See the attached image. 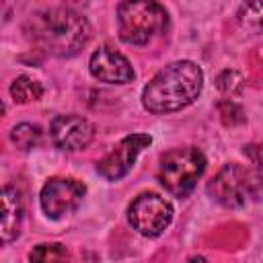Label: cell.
Returning <instances> with one entry per match:
<instances>
[{"instance_id":"6da1fadb","label":"cell","mask_w":263,"mask_h":263,"mask_svg":"<svg viewBox=\"0 0 263 263\" xmlns=\"http://www.w3.org/2000/svg\"><path fill=\"white\" fill-rule=\"evenodd\" d=\"M23 31L35 49L53 58H72L90 39L88 21L70 8L37 10L25 21Z\"/></svg>"},{"instance_id":"7a4b0ae2","label":"cell","mask_w":263,"mask_h":263,"mask_svg":"<svg viewBox=\"0 0 263 263\" xmlns=\"http://www.w3.org/2000/svg\"><path fill=\"white\" fill-rule=\"evenodd\" d=\"M203 72L191 60H177L158 70L142 90V105L154 115L175 113L197 101Z\"/></svg>"},{"instance_id":"3957f363","label":"cell","mask_w":263,"mask_h":263,"mask_svg":"<svg viewBox=\"0 0 263 263\" xmlns=\"http://www.w3.org/2000/svg\"><path fill=\"white\" fill-rule=\"evenodd\" d=\"M208 193L224 208H245L263 201V177L259 171L228 162L208 183Z\"/></svg>"},{"instance_id":"277c9868","label":"cell","mask_w":263,"mask_h":263,"mask_svg":"<svg viewBox=\"0 0 263 263\" xmlns=\"http://www.w3.org/2000/svg\"><path fill=\"white\" fill-rule=\"evenodd\" d=\"M168 14L158 0H121L117 6V33L127 45H146L166 31Z\"/></svg>"},{"instance_id":"5b68a950","label":"cell","mask_w":263,"mask_h":263,"mask_svg":"<svg viewBox=\"0 0 263 263\" xmlns=\"http://www.w3.org/2000/svg\"><path fill=\"white\" fill-rule=\"evenodd\" d=\"M205 171V156L195 146L173 148L162 154L156 177L158 183L175 197H185L193 191L197 179Z\"/></svg>"},{"instance_id":"8992f818","label":"cell","mask_w":263,"mask_h":263,"mask_svg":"<svg viewBox=\"0 0 263 263\" xmlns=\"http://www.w3.org/2000/svg\"><path fill=\"white\" fill-rule=\"evenodd\" d=\"M127 220L138 234L160 236L173 222V203L154 191L140 193L127 208Z\"/></svg>"},{"instance_id":"52a82bcc","label":"cell","mask_w":263,"mask_h":263,"mask_svg":"<svg viewBox=\"0 0 263 263\" xmlns=\"http://www.w3.org/2000/svg\"><path fill=\"white\" fill-rule=\"evenodd\" d=\"M84 193H86V187L80 181L68 179V177H53L41 187L39 203L47 218L60 220L72 214L74 210H78Z\"/></svg>"},{"instance_id":"ba28073f","label":"cell","mask_w":263,"mask_h":263,"mask_svg":"<svg viewBox=\"0 0 263 263\" xmlns=\"http://www.w3.org/2000/svg\"><path fill=\"white\" fill-rule=\"evenodd\" d=\"M152 138L148 134H132V136H125L123 140H119L109 154H105L99 162H97V173L107 179V181H119L121 177H125L136 158L140 156V152L150 146Z\"/></svg>"},{"instance_id":"9c48e42d","label":"cell","mask_w":263,"mask_h":263,"mask_svg":"<svg viewBox=\"0 0 263 263\" xmlns=\"http://www.w3.org/2000/svg\"><path fill=\"white\" fill-rule=\"evenodd\" d=\"M49 136L60 150L76 152L90 146V142L95 140V125L86 117L76 113L55 115L49 125Z\"/></svg>"},{"instance_id":"30bf717a","label":"cell","mask_w":263,"mask_h":263,"mask_svg":"<svg viewBox=\"0 0 263 263\" xmlns=\"http://www.w3.org/2000/svg\"><path fill=\"white\" fill-rule=\"evenodd\" d=\"M88 70L97 80L107 84H127L136 76L129 60L109 45H103L92 51L88 60Z\"/></svg>"},{"instance_id":"8fae6325","label":"cell","mask_w":263,"mask_h":263,"mask_svg":"<svg viewBox=\"0 0 263 263\" xmlns=\"http://www.w3.org/2000/svg\"><path fill=\"white\" fill-rule=\"evenodd\" d=\"M21 222H23V199L18 189L6 185L2 189V224H0V236L2 242L8 245L18 238L21 234Z\"/></svg>"},{"instance_id":"7c38bea8","label":"cell","mask_w":263,"mask_h":263,"mask_svg":"<svg viewBox=\"0 0 263 263\" xmlns=\"http://www.w3.org/2000/svg\"><path fill=\"white\" fill-rule=\"evenodd\" d=\"M236 21L245 31L263 35V0H245L238 6Z\"/></svg>"},{"instance_id":"4fadbf2b","label":"cell","mask_w":263,"mask_h":263,"mask_svg":"<svg viewBox=\"0 0 263 263\" xmlns=\"http://www.w3.org/2000/svg\"><path fill=\"white\" fill-rule=\"evenodd\" d=\"M10 97L14 99V103H35L43 97V86L39 80L27 76V74H21L16 76L12 82H10Z\"/></svg>"},{"instance_id":"5bb4252c","label":"cell","mask_w":263,"mask_h":263,"mask_svg":"<svg viewBox=\"0 0 263 263\" xmlns=\"http://www.w3.org/2000/svg\"><path fill=\"white\" fill-rule=\"evenodd\" d=\"M41 127L35 123H18L10 129V142L21 150H33L41 144Z\"/></svg>"},{"instance_id":"9a60e30c","label":"cell","mask_w":263,"mask_h":263,"mask_svg":"<svg viewBox=\"0 0 263 263\" xmlns=\"http://www.w3.org/2000/svg\"><path fill=\"white\" fill-rule=\"evenodd\" d=\"M70 257L68 249L60 242H45V245H37L33 247V251L29 253L31 261H39V263H47V261H66Z\"/></svg>"},{"instance_id":"2e32d148","label":"cell","mask_w":263,"mask_h":263,"mask_svg":"<svg viewBox=\"0 0 263 263\" xmlns=\"http://www.w3.org/2000/svg\"><path fill=\"white\" fill-rule=\"evenodd\" d=\"M218 88L226 95H238L242 90V76L234 70H224L218 76Z\"/></svg>"},{"instance_id":"e0dca14e","label":"cell","mask_w":263,"mask_h":263,"mask_svg":"<svg viewBox=\"0 0 263 263\" xmlns=\"http://www.w3.org/2000/svg\"><path fill=\"white\" fill-rule=\"evenodd\" d=\"M218 109H220L222 121H224L226 125H236V123H242V121H245L242 109H240L236 103H232V101H222V103L218 105Z\"/></svg>"},{"instance_id":"ac0fdd59","label":"cell","mask_w":263,"mask_h":263,"mask_svg":"<svg viewBox=\"0 0 263 263\" xmlns=\"http://www.w3.org/2000/svg\"><path fill=\"white\" fill-rule=\"evenodd\" d=\"M242 152L251 160L253 166L263 168V144H249V146L242 148Z\"/></svg>"}]
</instances>
